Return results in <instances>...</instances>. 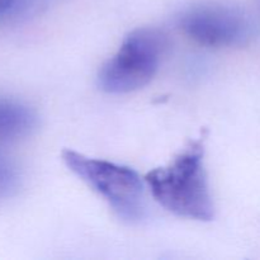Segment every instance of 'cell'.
<instances>
[{"instance_id":"1","label":"cell","mask_w":260,"mask_h":260,"mask_svg":"<svg viewBox=\"0 0 260 260\" xmlns=\"http://www.w3.org/2000/svg\"><path fill=\"white\" fill-rule=\"evenodd\" d=\"M154 200L173 215L207 222L215 217L205 165V140L190 141L165 167L145 177Z\"/></svg>"},{"instance_id":"2","label":"cell","mask_w":260,"mask_h":260,"mask_svg":"<svg viewBox=\"0 0 260 260\" xmlns=\"http://www.w3.org/2000/svg\"><path fill=\"white\" fill-rule=\"evenodd\" d=\"M62 160L74 174L108 203L121 220L128 223L144 220V184L132 168L85 156L74 150H65Z\"/></svg>"},{"instance_id":"3","label":"cell","mask_w":260,"mask_h":260,"mask_svg":"<svg viewBox=\"0 0 260 260\" xmlns=\"http://www.w3.org/2000/svg\"><path fill=\"white\" fill-rule=\"evenodd\" d=\"M167 47V38L155 28H137L124 37L118 51L102 66L98 85L109 94H127L152 80Z\"/></svg>"},{"instance_id":"4","label":"cell","mask_w":260,"mask_h":260,"mask_svg":"<svg viewBox=\"0 0 260 260\" xmlns=\"http://www.w3.org/2000/svg\"><path fill=\"white\" fill-rule=\"evenodd\" d=\"M179 27L187 38L210 48L241 46L250 38L251 24L243 12L221 4H205L187 10Z\"/></svg>"},{"instance_id":"5","label":"cell","mask_w":260,"mask_h":260,"mask_svg":"<svg viewBox=\"0 0 260 260\" xmlns=\"http://www.w3.org/2000/svg\"><path fill=\"white\" fill-rule=\"evenodd\" d=\"M37 123V113L32 107L19 99L0 95V144L25 139Z\"/></svg>"},{"instance_id":"6","label":"cell","mask_w":260,"mask_h":260,"mask_svg":"<svg viewBox=\"0 0 260 260\" xmlns=\"http://www.w3.org/2000/svg\"><path fill=\"white\" fill-rule=\"evenodd\" d=\"M22 183V175L18 165L12 157L0 151V202L12 198Z\"/></svg>"},{"instance_id":"7","label":"cell","mask_w":260,"mask_h":260,"mask_svg":"<svg viewBox=\"0 0 260 260\" xmlns=\"http://www.w3.org/2000/svg\"><path fill=\"white\" fill-rule=\"evenodd\" d=\"M19 0H0V17L9 14L14 10Z\"/></svg>"},{"instance_id":"8","label":"cell","mask_w":260,"mask_h":260,"mask_svg":"<svg viewBox=\"0 0 260 260\" xmlns=\"http://www.w3.org/2000/svg\"><path fill=\"white\" fill-rule=\"evenodd\" d=\"M259 3H260V0H259Z\"/></svg>"}]
</instances>
